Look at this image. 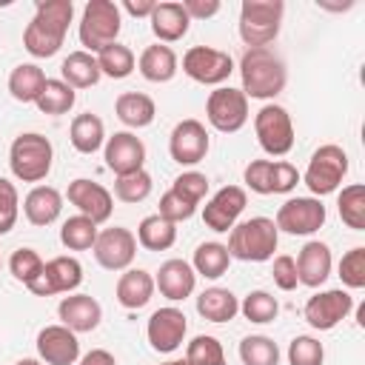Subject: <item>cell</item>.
Listing matches in <instances>:
<instances>
[{"instance_id": "16", "label": "cell", "mask_w": 365, "mask_h": 365, "mask_svg": "<svg viewBox=\"0 0 365 365\" xmlns=\"http://www.w3.org/2000/svg\"><path fill=\"white\" fill-rule=\"evenodd\" d=\"M83 282V265L77 257H54L43 265V274L29 285L34 297H54L71 294Z\"/></svg>"}, {"instance_id": "42", "label": "cell", "mask_w": 365, "mask_h": 365, "mask_svg": "<svg viewBox=\"0 0 365 365\" xmlns=\"http://www.w3.org/2000/svg\"><path fill=\"white\" fill-rule=\"evenodd\" d=\"M151 188H154V180H151V174L145 168L134 171V174H123V177L114 180V197L120 202H131V205L143 202L151 194Z\"/></svg>"}, {"instance_id": "1", "label": "cell", "mask_w": 365, "mask_h": 365, "mask_svg": "<svg viewBox=\"0 0 365 365\" xmlns=\"http://www.w3.org/2000/svg\"><path fill=\"white\" fill-rule=\"evenodd\" d=\"M74 17L71 0H37V11L23 31V48L31 57H54Z\"/></svg>"}, {"instance_id": "33", "label": "cell", "mask_w": 365, "mask_h": 365, "mask_svg": "<svg viewBox=\"0 0 365 365\" xmlns=\"http://www.w3.org/2000/svg\"><path fill=\"white\" fill-rule=\"evenodd\" d=\"M46 74L40 66L34 63H20L11 68L9 74V94L17 100V103H37L43 86H46Z\"/></svg>"}, {"instance_id": "50", "label": "cell", "mask_w": 365, "mask_h": 365, "mask_svg": "<svg viewBox=\"0 0 365 365\" xmlns=\"http://www.w3.org/2000/svg\"><path fill=\"white\" fill-rule=\"evenodd\" d=\"M271 274H274V282H277V288H279V291H294V288L299 285L294 257H288V254L274 257V271H271Z\"/></svg>"}, {"instance_id": "23", "label": "cell", "mask_w": 365, "mask_h": 365, "mask_svg": "<svg viewBox=\"0 0 365 365\" xmlns=\"http://www.w3.org/2000/svg\"><path fill=\"white\" fill-rule=\"evenodd\" d=\"M294 265H297V279H299V285L319 288V285L331 277V265H334L331 248H328L325 242H319V240H311V242H305V245L299 248Z\"/></svg>"}, {"instance_id": "26", "label": "cell", "mask_w": 365, "mask_h": 365, "mask_svg": "<svg viewBox=\"0 0 365 365\" xmlns=\"http://www.w3.org/2000/svg\"><path fill=\"white\" fill-rule=\"evenodd\" d=\"M114 294H117V302L128 311L145 308L154 297V277L143 268H125L114 285Z\"/></svg>"}, {"instance_id": "52", "label": "cell", "mask_w": 365, "mask_h": 365, "mask_svg": "<svg viewBox=\"0 0 365 365\" xmlns=\"http://www.w3.org/2000/svg\"><path fill=\"white\" fill-rule=\"evenodd\" d=\"M80 365H117V359H114V354L106 351V348H91V351L80 359Z\"/></svg>"}, {"instance_id": "19", "label": "cell", "mask_w": 365, "mask_h": 365, "mask_svg": "<svg viewBox=\"0 0 365 365\" xmlns=\"http://www.w3.org/2000/svg\"><path fill=\"white\" fill-rule=\"evenodd\" d=\"M245 202H248L245 188H240V185H222V188L205 202V208H202V222H205L211 231L225 234V231H231V228L237 225L240 214L245 211Z\"/></svg>"}, {"instance_id": "37", "label": "cell", "mask_w": 365, "mask_h": 365, "mask_svg": "<svg viewBox=\"0 0 365 365\" xmlns=\"http://www.w3.org/2000/svg\"><path fill=\"white\" fill-rule=\"evenodd\" d=\"M97 222H91L88 217L83 214H74L68 217L63 225H60V242L68 248V251H88L94 248V240H97Z\"/></svg>"}, {"instance_id": "18", "label": "cell", "mask_w": 365, "mask_h": 365, "mask_svg": "<svg viewBox=\"0 0 365 365\" xmlns=\"http://www.w3.org/2000/svg\"><path fill=\"white\" fill-rule=\"evenodd\" d=\"M66 197H68V202H71L83 217H88V220L97 222V225L106 222V220L111 217V211H114V197H111V191L103 188V185L94 182V180H86V177L71 180Z\"/></svg>"}, {"instance_id": "31", "label": "cell", "mask_w": 365, "mask_h": 365, "mask_svg": "<svg viewBox=\"0 0 365 365\" xmlns=\"http://www.w3.org/2000/svg\"><path fill=\"white\" fill-rule=\"evenodd\" d=\"M60 80L68 83L71 88H91L100 83V66H97V57L88 54V51H71L63 66H60Z\"/></svg>"}, {"instance_id": "45", "label": "cell", "mask_w": 365, "mask_h": 365, "mask_svg": "<svg viewBox=\"0 0 365 365\" xmlns=\"http://www.w3.org/2000/svg\"><path fill=\"white\" fill-rule=\"evenodd\" d=\"M325 359V348L317 336L299 334L291 339L288 345V365H322Z\"/></svg>"}, {"instance_id": "35", "label": "cell", "mask_w": 365, "mask_h": 365, "mask_svg": "<svg viewBox=\"0 0 365 365\" xmlns=\"http://www.w3.org/2000/svg\"><path fill=\"white\" fill-rule=\"evenodd\" d=\"M231 265V254L222 242H200L191 259L194 274L205 277V279H220Z\"/></svg>"}, {"instance_id": "38", "label": "cell", "mask_w": 365, "mask_h": 365, "mask_svg": "<svg viewBox=\"0 0 365 365\" xmlns=\"http://www.w3.org/2000/svg\"><path fill=\"white\" fill-rule=\"evenodd\" d=\"M97 66H100V74L111 77V80H123L134 71L137 60H134V51L123 43H111L106 46L103 51H97Z\"/></svg>"}, {"instance_id": "11", "label": "cell", "mask_w": 365, "mask_h": 365, "mask_svg": "<svg viewBox=\"0 0 365 365\" xmlns=\"http://www.w3.org/2000/svg\"><path fill=\"white\" fill-rule=\"evenodd\" d=\"M325 205L317 197H291L279 205L277 211V231L294 234V237H308L325 225Z\"/></svg>"}, {"instance_id": "17", "label": "cell", "mask_w": 365, "mask_h": 365, "mask_svg": "<svg viewBox=\"0 0 365 365\" xmlns=\"http://www.w3.org/2000/svg\"><path fill=\"white\" fill-rule=\"evenodd\" d=\"M185 331H188V319L180 308L174 305H165V308H157L151 317H148V325H145V336H148V345L157 351V354H171L182 345L185 339Z\"/></svg>"}, {"instance_id": "47", "label": "cell", "mask_w": 365, "mask_h": 365, "mask_svg": "<svg viewBox=\"0 0 365 365\" xmlns=\"http://www.w3.org/2000/svg\"><path fill=\"white\" fill-rule=\"evenodd\" d=\"M17 217H20V194H17L14 182L0 177V237L14 228Z\"/></svg>"}, {"instance_id": "44", "label": "cell", "mask_w": 365, "mask_h": 365, "mask_svg": "<svg viewBox=\"0 0 365 365\" xmlns=\"http://www.w3.org/2000/svg\"><path fill=\"white\" fill-rule=\"evenodd\" d=\"M43 257L34 251V248H17L11 257H9V271L17 282H23L26 288L43 274Z\"/></svg>"}, {"instance_id": "53", "label": "cell", "mask_w": 365, "mask_h": 365, "mask_svg": "<svg viewBox=\"0 0 365 365\" xmlns=\"http://www.w3.org/2000/svg\"><path fill=\"white\" fill-rule=\"evenodd\" d=\"M154 0H125L123 3V9L131 14V17H151V11H154Z\"/></svg>"}, {"instance_id": "27", "label": "cell", "mask_w": 365, "mask_h": 365, "mask_svg": "<svg viewBox=\"0 0 365 365\" xmlns=\"http://www.w3.org/2000/svg\"><path fill=\"white\" fill-rule=\"evenodd\" d=\"M63 211V194L51 185H34L23 200V214L31 225H51Z\"/></svg>"}, {"instance_id": "34", "label": "cell", "mask_w": 365, "mask_h": 365, "mask_svg": "<svg viewBox=\"0 0 365 365\" xmlns=\"http://www.w3.org/2000/svg\"><path fill=\"white\" fill-rule=\"evenodd\" d=\"M177 242V225L163 220L160 214H148L137 225V245L145 251H168Z\"/></svg>"}, {"instance_id": "43", "label": "cell", "mask_w": 365, "mask_h": 365, "mask_svg": "<svg viewBox=\"0 0 365 365\" xmlns=\"http://www.w3.org/2000/svg\"><path fill=\"white\" fill-rule=\"evenodd\" d=\"M185 362L188 365H225V351L217 336L200 334L185 345Z\"/></svg>"}, {"instance_id": "7", "label": "cell", "mask_w": 365, "mask_h": 365, "mask_svg": "<svg viewBox=\"0 0 365 365\" xmlns=\"http://www.w3.org/2000/svg\"><path fill=\"white\" fill-rule=\"evenodd\" d=\"M345 174H348V154H345V148L334 145V143H325V145H319L311 154L308 168L302 174V182L319 200L325 194H334L342 185Z\"/></svg>"}, {"instance_id": "24", "label": "cell", "mask_w": 365, "mask_h": 365, "mask_svg": "<svg viewBox=\"0 0 365 365\" xmlns=\"http://www.w3.org/2000/svg\"><path fill=\"white\" fill-rule=\"evenodd\" d=\"M194 285H197V274H194L191 262H185V259H165L154 277V288H160V294L171 302L191 297Z\"/></svg>"}, {"instance_id": "6", "label": "cell", "mask_w": 365, "mask_h": 365, "mask_svg": "<svg viewBox=\"0 0 365 365\" xmlns=\"http://www.w3.org/2000/svg\"><path fill=\"white\" fill-rule=\"evenodd\" d=\"M120 26H123V14H120L117 3H111V0H88L86 9H83V17H80L77 34H80V43L86 46V51L97 54L106 46L117 43Z\"/></svg>"}, {"instance_id": "49", "label": "cell", "mask_w": 365, "mask_h": 365, "mask_svg": "<svg viewBox=\"0 0 365 365\" xmlns=\"http://www.w3.org/2000/svg\"><path fill=\"white\" fill-rule=\"evenodd\" d=\"M194 211H197V205H194V202L182 200L177 191H171V188H168V191L160 197V211H157V214H160L163 220H168V222H174V225H177V222L191 220V217H194Z\"/></svg>"}, {"instance_id": "12", "label": "cell", "mask_w": 365, "mask_h": 365, "mask_svg": "<svg viewBox=\"0 0 365 365\" xmlns=\"http://www.w3.org/2000/svg\"><path fill=\"white\" fill-rule=\"evenodd\" d=\"M182 71L202 86H220L231 77L234 71V60L228 51L211 48V46H191L182 54Z\"/></svg>"}, {"instance_id": "21", "label": "cell", "mask_w": 365, "mask_h": 365, "mask_svg": "<svg viewBox=\"0 0 365 365\" xmlns=\"http://www.w3.org/2000/svg\"><path fill=\"white\" fill-rule=\"evenodd\" d=\"M37 356L43 365H74L80 359V339L66 325H46L37 334Z\"/></svg>"}, {"instance_id": "32", "label": "cell", "mask_w": 365, "mask_h": 365, "mask_svg": "<svg viewBox=\"0 0 365 365\" xmlns=\"http://www.w3.org/2000/svg\"><path fill=\"white\" fill-rule=\"evenodd\" d=\"M68 140L71 145L80 151V154H94L103 148L106 143V125L97 114L86 111V114H77L71 120V128H68Z\"/></svg>"}, {"instance_id": "15", "label": "cell", "mask_w": 365, "mask_h": 365, "mask_svg": "<svg viewBox=\"0 0 365 365\" xmlns=\"http://www.w3.org/2000/svg\"><path fill=\"white\" fill-rule=\"evenodd\" d=\"M94 259L106 268V271H125L131 262H134V254H137V237L123 228V225H114V228H106L97 234L94 240Z\"/></svg>"}, {"instance_id": "28", "label": "cell", "mask_w": 365, "mask_h": 365, "mask_svg": "<svg viewBox=\"0 0 365 365\" xmlns=\"http://www.w3.org/2000/svg\"><path fill=\"white\" fill-rule=\"evenodd\" d=\"M177 66H180V60H177L174 48L171 46H163V43L145 46L143 54H140V60H137V68H140V74L148 83H168V80H174Z\"/></svg>"}, {"instance_id": "36", "label": "cell", "mask_w": 365, "mask_h": 365, "mask_svg": "<svg viewBox=\"0 0 365 365\" xmlns=\"http://www.w3.org/2000/svg\"><path fill=\"white\" fill-rule=\"evenodd\" d=\"M336 208H339V217L348 228L365 231V185L362 182L345 185L336 197Z\"/></svg>"}, {"instance_id": "10", "label": "cell", "mask_w": 365, "mask_h": 365, "mask_svg": "<svg viewBox=\"0 0 365 365\" xmlns=\"http://www.w3.org/2000/svg\"><path fill=\"white\" fill-rule=\"evenodd\" d=\"M205 117L217 131L234 134L248 123V97L240 88L220 86L205 100Z\"/></svg>"}, {"instance_id": "41", "label": "cell", "mask_w": 365, "mask_h": 365, "mask_svg": "<svg viewBox=\"0 0 365 365\" xmlns=\"http://www.w3.org/2000/svg\"><path fill=\"white\" fill-rule=\"evenodd\" d=\"M242 365H279V348L265 334H251L240 342Z\"/></svg>"}, {"instance_id": "25", "label": "cell", "mask_w": 365, "mask_h": 365, "mask_svg": "<svg viewBox=\"0 0 365 365\" xmlns=\"http://www.w3.org/2000/svg\"><path fill=\"white\" fill-rule=\"evenodd\" d=\"M148 20H151V31H154V37H157L163 46H165V43H177V40H182V37L188 34V26H191V20H188L182 3H174V0L157 3Z\"/></svg>"}, {"instance_id": "3", "label": "cell", "mask_w": 365, "mask_h": 365, "mask_svg": "<svg viewBox=\"0 0 365 365\" xmlns=\"http://www.w3.org/2000/svg\"><path fill=\"white\" fill-rule=\"evenodd\" d=\"M279 242V231L274 225V220L268 217H251L237 222L228 231V254L231 259H242V262H268L277 251Z\"/></svg>"}, {"instance_id": "54", "label": "cell", "mask_w": 365, "mask_h": 365, "mask_svg": "<svg viewBox=\"0 0 365 365\" xmlns=\"http://www.w3.org/2000/svg\"><path fill=\"white\" fill-rule=\"evenodd\" d=\"M14 365H43V362H40V359H29V356H26V359H17Z\"/></svg>"}, {"instance_id": "30", "label": "cell", "mask_w": 365, "mask_h": 365, "mask_svg": "<svg viewBox=\"0 0 365 365\" xmlns=\"http://www.w3.org/2000/svg\"><path fill=\"white\" fill-rule=\"evenodd\" d=\"M197 314L208 322H231L240 314V299L228 288L211 285L197 297Z\"/></svg>"}, {"instance_id": "9", "label": "cell", "mask_w": 365, "mask_h": 365, "mask_svg": "<svg viewBox=\"0 0 365 365\" xmlns=\"http://www.w3.org/2000/svg\"><path fill=\"white\" fill-rule=\"evenodd\" d=\"M245 185L254 194H288L297 188L299 182V171L297 165L285 163V160H251L242 171Z\"/></svg>"}, {"instance_id": "39", "label": "cell", "mask_w": 365, "mask_h": 365, "mask_svg": "<svg viewBox=\"0 0 365 365\" xmlns=\"http://www.w3.org/2000/svg\"><path fill=\"white\" fill-rule=\"evenodd\" d=\"M74 103H77V91H74L68 83H63V80H46V86H43V91H40V97H37L34 106H37L43 114L57 117V114L71 111Z\"/></svg>"}, {"instance_id": "40", "label": "cell", "mask_w": 365, "mask_h": 365, "mask_svg": "<svg viewBox=\"0 0 365 365\" xmlns=\"http://www.w3.org/2000/svg\"><path fill=\"white\" fill-rule=\"evenodd\" d=\"M240 314L248 319V322H257V325H265V322H274L277 314H279V302L274 294L257 288V291H248L245 299L240 302Z\"/></svg>"}, {"instance_id": "22", "label": "cell", "mask_w": 365, "mask_h": 365, "mask_svg": "<svg viewBox=\"0 0 365 365\" xmlns=\"http://www.w3.org/2000/svg\"><path fill=\"white\" fill-rule=\"evenodd\" d=\"M57 317H60V325H66L68 331L91 334L103 319V308L91 294H68L60 299Z\"/></svg>"}, {"instance_id": "20", "label": "cell", "mask_w": 365, "mask_h": 365, "mask_svg": "<svg viewBox=\"0 0 365 365\" xmlns=\"http://www.w3.org/2000/svg\"><path fill=\"white\" fill-rule=\"evenodd\" d=\"M103 157H106L108 171H114L117 177L134 174V171H143L145 145H143V140H140L137 134H131V131H114L111 137H106Z\"/></svg>"}, {"instance_id": "4", "label": "cell", "mask_w": 365, "mask_h": 365, "mask_svg": "<svg viewBox=\"0 0 365 365\" xmlns=\"http://www.w3.org/2000/svg\"><path fill=\"white\" fill-rule=\"evenodd\" d=\"M282 0H242L240 6V37L248 48H268L282 29Z\"/></svg>"}, {"instance_id": "5", "label": "cell", "mask_w": 365, "mask_h": 365, "mask_svg": "<svg viewBox=\"0 0 365 365\" xmlns=\"http://www.w3.org/2000/svg\"><path fill=\"white\" fill-rule=\"evenodd\" d=\"M51 160H54L51 140L37 131H26V134L14 137V143L9 148V168L20 182L46 180L51 171Z\"/></svg>"}, {"instance_id": "48", "label": "cell", "mask_w": 365, "mask_h": 365, "mask_svg": "<svg viewBox=\"0 0 365 365\" xmlns=\"http://www.w3.org/2000/svg\"><path fill=\"white\" fill-rule=\"evenodd\" d=\"M171 191H177L182 200L200 205V202L205 200V194H208V177L200 174V171H182V174L171 182Z\"/></svg>"}, {"instance_id": "13", "label": "cell", "mask_w": 365, "mask_h": 365, "mask_svg": "<svg viewBox=\"0 0 365 365\" xmlns=\"http://www.w3.org/2000/svg\"><path fill=\"white\" fill-rule=\"evenodd\" d=\"M354 311V297L342 288H331V291H319L314 297H308L302 317L311 328L317 331H331L336 328L348 314Z\"/></svg>"}, {"instance_id": "55", "label": "cell", "mask_w": 365, "mask_h": 365, "mask_svg": "<svg viewBox=\"0 0 365 365\" xmlns=\"http://www.w3.org/2000/svg\"><path fill=\"white\" fill-rule=\"evenodd\" d=\"M163 365H188L185 359H168V362H163Z\"/></svg>"}, {"instance_id": "2", "label": "cell", "mask_w": 365, "mask_h": 365, "mask_svg": "<svg viewBox=\"0 0 365 365\" xmlns=\"http://www.w3.org/2000/svg\"><path fill=\"white\" fill-rule=\"evenodd\" d=\"M240 77H242L240 91L254 100H274L288 83L285 63L271 48H248L240 60Z\"/></svg>"}, {"instance_id": "29", "label": "cell", "mask_w": 365, "mask_h": 365, "mask_svg": "<svg viewBox=\"0 0 365 365\" xmlns=\"http://www.w3.org/2000/svg\"><path fill=\"white\" fill-rule=\"evenodd\" d=\"M114 114L123 125L128 128H145L154 123L157 117V106L148 94L143 91H123L117 100H114Z\"/></svg>"}, {"instance_id": "8", "label": "cell", "mask_w": 365, "mask_h": 365, "mask_svg": "<svg viewBox=\"0 0 365 365\" xmlns=\"http://www.w3.org/2000/svg\"><path fill=\"white\" fill-rule=\"evenodd\" d=\"M254 134L257 143L265 154L271 157H285L294 148V123L291 114L277 106V103H265L257 114H254Z\"/></svg>"}, {"instance_id": "46", "label": "cell", "mask_w": 365, "mask_h": 365, "mask_svg": "<svg viewBox=\"0 0 365 365\" xmlns=\"http://www.w3.org/2000/svg\"><path fill=\"white\" fill-rule=\"evenodd\" d=\"M339 279H342L345 288H354V291L365 288V248L362 245H356L348 254H342V259H339Z\"/></svg>"}, {"instance_id": "14", "label": "cell", "mask_w": 365, "mask_h": 365, "mask_svg": "<svg viewBox=\"0 0 365 365\" xmlns=\"http://www.w3.org/2000/svg\"><path fill=\"white\" fill-rule=\"evenodd\" d=\"M211 148V137L205 131V125L200 120H180L174 128H171V137H168V154L174 163L180 165H197L205 160Z\"/></svg>"}, {"instance_id": "51", "label": "cell", "mask_w": 365, "mask_h": 365, "mask_svg": "<svg viewBox=\"0 0 365 365\" xmlns=\"http://www.w3.org/2000/svg\"><path fill=\"white\" fill-rule=\"evenodd\" d=\"M188 20H208L220 11V0H182Z\"/></svg>"}]
</instances>
